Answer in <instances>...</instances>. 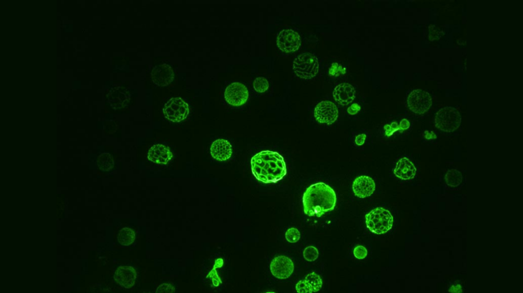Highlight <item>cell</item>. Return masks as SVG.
I'll use <instances>...</instances> for the list:
<instances>
[{"mask_svg":"<svg viewBox=\"0 0 523 293\" xmlns=\"http://www.w3.org/2000/svg\"><path fill=\"white\" fill-rule=\"evenodd\" d=\"M367 250L362 245L356 246L353 249L354 257L359 259L365 258L367 255Z\"/></svg>","mask_w":523,"mask_h":293,"instance_id":"cell-27","label":"cell"},{"mask_svg":"<svg viewBox=\"0 0 523 293\" xmlns=\"http://www.w3.org/2000/svg\"><path fill=\"white\" fill-rule=\"evenodd\" d=\"M410 123L407 119H402L398 124L396 122H393L390 124H386L384 126L385 135L388 137L392 136L394 132L399 130L402 132L410 127Z\"/></svg>","mask_w":523,"mask_h":293,"instance_id":"cell-22","label":"cell"},{"mask_svg":"<svg viewBox=\"0 0 523 293\" xmlns=\"http://www.w3.org/2000/svg\"><path fill=\"white\" fill-rule=\"evenodd\" d=\"M98 166L102 171H107L114 166V160L112 156L108 153L102 154L98 159Z\"/></svg>","mask_w":523,"mask_h":293,"instance_id":"cell-23","label":"cell"},{"mask_svg":"<svg viewBox=\"0 0 523 293\" xmlns=\"http://www.w3.org/2000/svg\"><path fill=\"white\" fill-rule=\"evenodd\" d=\"M269 86V82L264 77H256L253 83L254 89L259 93H263L267 91Z\"/></svg>","mask_w":523,"mask_h":293,"instance_id":"cell-24","label":"cell"},{"mask_svg":"<svg viewBox=\"0 0 523 293\" xmlns=\"http://www.w3.org/2000/svg\"><path fill=\"white\" fill-rule=\"evenodd\" d=\"M461 116L455 108L445 106L439 110L435 117V125L440 130L451 132L460 125Z\"/></svg>","mask_w":523,"mask_h":293,"instance_id":"cell-5","label":"cell"},{"mask_svg":"<svg viewBox=\"0 0 523 293\" xmlns=\"http://www.w3.org/2000/svg\"><path fill=\"white\" fill-rule=\"evenodd\" d=\"M150 76L153 82L160 87L167 86L174 78L173 69L170 65L165 63L154 67L151 72Z\"/></svg>","mask_w":523,"mask_h":293,"instance_id":"cell-13","label":"cell"},{"mask_svg":"<svg viewBox=\"0 0 523 293\" xmlns=\"http://www.w3.org/2000/svg\"><path fill=\"white\" fill-rule=\"evenodd\" d=\"M301 43L300 35L292 29H283L280 31L276 37V44L278 48L285 52L297 50Z\"/></svg>","mask_w":523,"mask_h":293,"instance_id":"cell-9","label":"cell"},{"mask_svg":"<svg viewBox=\"0 0 523 293\" xmlns=\"http://www.w3.org/2000/svg\"><path fill=\"white\" fill-rule=\"evenodd\" d=\"M223 264V259L222 258H218L217 259H216V260L215 261L213 268H215L216 269L219 268H221Z\"/></svg>","mask_w":523,"mask_h":293,"instance_id":"cell-32","label":"cell"},{"mask_svg":"<svg viewBox=\"0 0 523 293\" xmlns=\"http://www.w3.org/2000/svg\"><path fill=\"white\" fill-rule=\"evenodd\" d=\"M175 287L169 283H163L159 285L156 289V293H172L175 292Z\"/></svg>","mask_w":523,"mask_h":293,"instance_id":"cell-28","label":"cell"},{"mask_svg":"<svg viewBox=\"0 0 523 293\" xmlns=\"http://www.w3.org/2000/svg\"><path fill=\"white\" fill-rule=\"evenodd\" d=\"M416 172V168L415 165L406 157H402L398 161L393 170L395 176L403 180L413 178Z\"/></svg>","mask_w":523,"mask_h":293,"instance_id":"cell-19","label":"cell"},{"mask_svg":"<svg viewBox=\"0 0 523 293\" xmlns=\"http://www.w3.org/2000/svg\"><path fill=\"white\" fill-rule=\"evenodd\" d=\"M304 259L310 262L316 260L319 256V251L317 248L313 246L306 247L303 251Z\"/></svg>","mask_w":523,"mask_h":293,"instance_id":"cell-25","label":"cell"},{"mask_svg":"<svg viewBox=\"0 0 523 293\" xmlns=\"http://www.w3.org/2000/svg\"><path fill=\"white\" fill-rule=\"evenodd\" d=\"M113 277L116 283L125 288L129 289L134 286L137 273L133 267L122 265L116 269Z\"/></svg>","mask_w":523,"mask_h":293,"instance_id":"cell-15","label":"cell"},{"mask_svg":"<svg viewBox=\"0 0 523 293\" xmlns=\"http://www.w3.org/2000/svg\"><path fill=\"white\" fill-rule=\"evenodd\" d=\"M163 113L168 120L179 122L184 120L189 114L188 104L180 97H173L164 105Z\"/></svg>","mask_w":523,"mask_h":293,"instance_id":"cell-6","label":"cell"},{"mask_svg":"<svg viewBox=\"0 0 523 293\" xmlns=\"http://www.w3.org/2000/svg\"><path fill=\"white\" fill-rule=\"evenodd\" d=\"M321 277L315 272L308 274L303 279L296 284V290L298 293H312L320 290L322 286Z\"/></svg>","mask_w":523,"mask_h":293,"instance_id":"cell-14","label":"cell"},{"mask_svg":"<svg viewBox=\"0 0 523 293\" xmlns=\"http://www.w3.org/2000/svg\"><path fill=\"white\" fill-rule=\"evenodd\" d=\"M314 115L318 122L330 125L337 119L339 111L334 103L328 100H323L316 105Z\"/></svg>","mask_w":523,"mask_h":293,"instance_id":"cell-8","label":"cell"},{"mask_svg":"<svg viewBox=\"0 0 523 293\" xmlns=\"http://www.w3.org/2000/svg\"><path fill=\"white\" fill-rule=\"evenodd\" d=\"M270 268L272 274L275 277L284 279L291 275L294 269V265L289 257L280 255L272 259Z\"/></svg>","mask_w":523,"mask_h":293,"instance_id":"cell-11","label":"cell"},{"mask_svg":"<svg viewBox=\"0 0 523 293\" xmlns=\"http://www.w3.org/2000/svg\"><path fill=\"white\" fill-rule=\"evenodd\" d=\"M393 218L389 210L381 207L372 209L365 215V223L372 233L382 234L387 232L392 227Z\"/></svg>","mask_w":523,"mask_h":293,"instance_id":"cell-3","label":"cell"},{"mask_svg":"<svg viewBox=\"0 0 523 293\" xmlns=\"http://www.w3.org/2000/svg\"><path fill=\"white\" fill-rule=\"evenodd\" d=\"M251 165L254 177L265 183H275L287 174L283 157L277 152L262 151L251 158Z\"/></svg>","mask_w":523,"mask_h":293,"instance_id":"cell-1","label":"cell"},{"mask_svg":"<svg viewBox=\"0 0 523 293\" xmlns=\"http://www.w3.org/2000/svg\"><path fill=\"white\" fill-rule=\"evenodd\" d=\"M249 97V92L246 86L240 82H233L228 85L224 92V98L229 104L241 106L245 104Z\"/></svg>","mask_w":523,"mask_h":293,"instance_id":"cell-10","label":"cell"},{"mask_svg":"<svg viewBox=\"0 0 523 293\" xmlns=\"http://www.w3.org/2000/svg\"><path fill=\"white\" fill-rule=\"evenodd\" d=\"M336 202L335 191L322 182L309 186L302 198L304 212L309 217H320L326 212L332 210Z\"/></svg>","mask_w":523,"mask_h":293,"instance_id":"cell-2","label":"cell"},{"mask_svg":"<svg viewBox=\"0 0 523 293\" xmlns=\"http://www.w3.org/2000/svg\"><path fill=\"white\" fill-rule=\"evenodd\" d=\"M211 156L218 161H225L230 158L232 148L230 142L224 139H218L212 142L210 148Z\"/></svg>","mask_w":523,"mask_h":293,"instance_id":"cell-18","label":"cell"},{"mask_svg":"<svg viewBox=\"0 0 523 293\" xmlns=\"http://www.w3.org/2000/svg\"><path fill=\"white\" fill-rule=\"evenodd\" d=\"M444 180L447 185L451 188L459 187L463 180V175L460 171L456 169H451L447 170L445 176Z\"/></svg>","mask_w":523,"mask_h":293,"instance_id":"cell-20","label":"cell"},{"mask_svg":"<svg viewBox=\"0 0 523 293\" xmlns=\"http://www.w3.org/2000/svg\"><path fill=\"white\" fill-rule=\"evenodd\" d=\"M319 69L317 58L310 52H303L297 56L293 63V69L296 75L304 79L315 77Z\"/></svg>","mask_w":523,"mask_h":293,"instance_id":"cell-4","label":"cell"},{"mask_svg":"<svg viewBox=\"0 0 523 293\" xmlns=\"http://www.w3.org/2000/svg\"><path fill=\"white\" fill-rule=\"evenodd\" d=\"M332 95L337 103L342 105H346L351 103L354 99L355 90L351 84L341 83L334 88Z\"/></svg>","mask_w":523,"mask_h":293,"instance_id":"cell-17","label":"cell"},{"mask_svg":"<svg viewBox=\"0 0 523 293\" xmlns=\"http://www.w3.org/2000/svg\"><path fill=\"white\" fill-rule=\"evenodd\" d=\"M147 155L148 159L151 162L162 165L167 164L173 156L170 148L161 144L151 146L148 150Z\"/></svg>","mask_w":523,"mask_h":293,"instance_id":"cell-16","label":"cell"},{"mask_svg":"<svg viewBox=\"0 0 523 293\" xmlns=\"http://www.w3.org/2000/svg\"><path fill=\"white\" fill-rule=\"evenodd\" d=\"M361 109L360 106L354 103L347 109V112L351 115L356 114Z\"/></svg>","mask_w":523,"mask_h":293,"instance_id":"cell-29","label":"cell"},{"mask_svg":"<svg viewBox=\"0 0 523 293\" xmlns=\"http://www.w3.org/2000/svg\"><path fill=\"white\" fill-rule=\"evenodd\" d=\"M352 189L355 196L360 198H365L369 197L374 193L375 183L371 177L361 175L354 179Z\"/></svg>","mask_w":523,"mask_h":293,"instance_id":"cell-12","label":"cell"},{"mask_svg":"<svg viewBox=\"0 0 523 293\" xmlns=\"http://www.w3.org/2000/svg\"><path fill=\"white\" fill-rule=\"evenodd\" d=\"M285 237L287 241L291 243L297 242L300 238V231L296 228H289L286 232Z\"/></svg>","mask_w":523,"mask_h":293,"instance_id":"cell-26","label":"cell"},{"mask_svg":"<svg viewBox=\"0 0 523 293\" xmlns=\"http://www.w3.org/2000/svg\"><path fill=\"white\" fill-rule=\"evenodd\" d=\"M462 287L460 284H454L449 288L448 291L450 292H462Z\"/></svg>","mask_w":523,"mask_h":293,"instance_id":"cell-31","label":"cell"},{"mask_svg":"<svg viewBox=\"0 0 523 293\" xmlns=\"http://www.w3.org/2000/svg\"><path fill=\"white\" fill-rule=\"evenodd\" d=\"M366 135L365 134H359L355 137V143L359 146H361L364 144L366 139Z\"/></svg>","mask_w":523,"mask_h":293,"instance_id":"cell-30","label":"cell"},{"mask_svg":"<svg viewBox=\"0 0 523 293\" xmlns=\"http://www.w3.org/2000/svg\"><path fill=\"white\" fill-rule=\"evenodd\" d=\"M135 239V233L131 228L124 227L117 234V241L120 244L128 246L133 243Z\"/></svg>","mask_w":523,"mask_h":293,"instance_id":"cell-21","label":"cell"},{"mask_svg":"<svg viewBox=\"0 0 523 293\" xmlns=\"http://www.w3.org/2000/svg\"><path fill=\"white\" fill-rule=\"evenodd\" d=\"M407 103L412 112L421 115L430 109L432 104V99L427 92L422 89H415L408 96Z\"/></svg>","mask_w":523,"mask_h":293,"instance_id":"cell-7","label":"cell"}]
</instances>
